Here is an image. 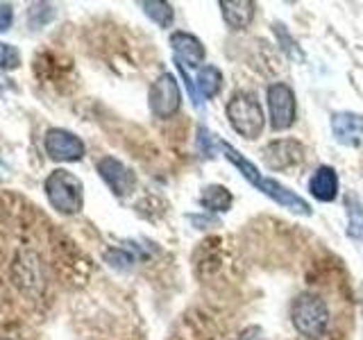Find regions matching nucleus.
<instances>
[{
	"label": "nucleus",
	"mask_w": 363,
	"mask_h": 340,
	"mask_svg": "<svg viewBox=\"0 0 363 340\" xmlns=\"http://www.w3.org/2000/svg\"><path fill=\"white\" fill-rule=\"evenodd\" d=\"M18 64H21L18 50L11 43L0 41V68L3 71H14V68H18Z\"/></svg>",
	"instance_id": "6ab92c4d"
},
{
	"label": "nucleus",
	"mask_w": 363,
	"mask_h": 340,
	"mask_svg": "<svg viewBox=\"0 0 363 340\" xmlns=\"http://www.w3.org/2000/svg\"><path fill=\"white\" fill-rule=\"evenodd\" d=\"M14 281L16 286L28 295V298H37L43 290V270L41 261L34 252H21L14 264Z\"/></svg>",
	"instance_id": "9d476101"
},
{
	"label": "nucleus",
	"mask_w": 363,
	"mask_h": 340,
	"mask_svg": "<svg viewBox=\"0 0 363 340\" xmlns=\"http://www.w3.org/2000/svg\"><path fill=\"white\" fill-rule=\"evenodd\" d=\"M11 21H14V9H11V5L3 3L0 5V32H7L11 28Z\"/></svg>",
	"instance_id": "5701e85b"
},
{
	"label": "nucleus",
	"mask_w": 363,
	"mask_h": 340,
	"mask_svg": "<svg viewBox=\"0 0 363 340\" xmlns=\"http://www.w3.org/2000/svg\"><path fill=\"white\" fill-rule=\"evenodd\" d=\"M291 322L295 332L306 340H320L329 327V309L325 300L313 293H300L291 304Z\"/></svg>",
	"instance_id": "7ed1b4c3"
},
{
	"label": "nucleus",
	"mask_w": 363,
	"mask_h": 340,
	"mask_svg": "<svg viewBox=\"0 0 363 340\" xmlns=\"http://www.w3.org/2000/svg\"><path fill=\"white\" fill-rule=\"evenodd\" d=\"M0 340H9V338H3V336H0Z\"/></svg>",
	"instance_id": "b1692460"
},
{
	"label": "nucleus",
	"mask_w": 363,
	"mask_h": 340,
	"mask_svg": "<svg viewBox=\"0 0 363 340\" xmlns=\"http://www.w3.org/2000/svg\"><path fill=\"white\" fill-rule=\"evenodd\" d=\"M43 147H45V154L50 159H55V162H64V164L79 162L86 152L82 139L75 136L73 132L62 130V128H52L45 132Z\"/></svg>",
	"instance_id": "0eeeda50"
},
{
	"label": "nucleus",
	"mask_w": 363,
	"mask_h": 340,
	"mask_svg": "<svg viewBox=\"0 0 363 340\" xmlns=\"http://www.w3.org/2000/svg\"><path fill=\"white\" fill-rule=\"evenodd\" d=\"M0 164H3V159H0Z\"/></svg>",
	"instance_id": "393cba45"
},
{
	"label": "nucleus",
	"mask_w": 363,
	"mask_h": 340,
	"mask_svg": "<svg viewBox=\"0 0 363 340\" xmlns=\"http://www.w3.org/2000/svg\"><path fill=\"white\" fill-rule=\"evenodd\" d=\"M304 145L300 141L293 139H277L270 141L264 152H261V159L270 170H291L295 166H300L304 162Z\"/></svg>",
	"instance_id": "6e6552de"
},
{
	"label": "nucleus",
	"mask_w": 363,
	"mask_h": 340,
	"mask_svg": "<svg viewBox=\"0 0 363 340\" xmlns=\"http://www.w3.org/2000/svg\"><path fill=\"white\" fill-rule=\"evenodd\" d=\"M211 134H209V130L207 128H198V147H200V152H204L207 157H211L213 154V147H211Z\"/></svg>",
	"instance_id": "412c9836"
},
{
	"label": "nucleus",
	"mask_w": 363,
	"mask_h": 340,
	"mask_svg": "<svg viewBox=\"0 0 363 340\" xmlns=\"http://www.w3.org/2000/svg\"><path fill=\"white\" fill-rule=\"evenodd\" d=\"M147 105L157 118H173L182 107V91L173 73L159 75L150 91H147Z\"/></svg>",
	"instance_id": "423d86ee"
},
{
	"label": "nucleus",
	"mask_w": 363,
	"mask_h": 340,
	"mask_svg": "<svg viewBox=\"0 0 363 340\" xmlns=\"http://www.w3.org/2000/svg\"><path fill=\"white\" fill-rule=\"evenodd\" d=\"M218 7L230 30H245L257 14V5L252 0H220Z\"/></svg>",
	"instance_id": "ddd939ff"
},
{
	"label": "nucleus",
	"mask_w": 363,
	"mask_h": 340,
	"mask_svg": "<svg viewBox=\"0 0 363 340\" xmlns=\"http://www.w3.org/2000/svg\"><path fill=\"white\" fill-rule=\"evenodd\" d=\"M52 16H55V9H52V5H48V3L32 5V7H30V14H28L30 26H32L34 30L41 28V26H45V23H48Z\"/></svg>",
	"instance_id": "a211bd4d"
},
{
	"label": "nucleus",
	"mask_w": 363,
	"mask_h": 340,
	"mask_svg": "<svg viewBox=\"0 0 363 340\" xmlns=\"http://www.w3.org/2000/svg\"><path fill=\"white\" fill-rule=\"evenodd\" d=\"M218 147H220V152L225 154V159L230 162L238 173H241L250 184H252L257 191H261L264 196H268L272 202H277L279 207L284 209H289L293 213H298V215H311V204L306 202L304 198H300L298 193L286 188L284 184H279L277 179H272V177H266V175H261L259 173V168L250 162V159H245L241 152L236 150V147H232L227 141H218Z\"/></svg>",
	"instance_id": "f257e3e1"
},
{
	"label": "nucleus",
	"mask_w": 363,
	"mask_h": 340,
	"mask_svg": "<svg viewBox=\"0 0 363 340\" xmlns=\"http://www.w3.org/2000/svg\"><path fill=\"white\" fill-rule=\"evenodd\" d=\"M236 340H270L268 336H266V332L261 327H257V324H250V327H245L241 334H238V338Z\"/></svg>",
	"instance_id": "4be33fe9"
},
{
	"label": "nucleus",
	"mask_w": 363,
	"mask_h": 340,
	"mask_svg": "<svg viewBox=\"0 0 363 340\" xmlns=\"http://www.w3.org/2000/svg\"><path fill=\"white\" fill-rule=\"evenodd\" d=\"M170 48H173L175 62L186 68H200L204 64V45L191 32H173L170 34Z\"/></svg>",
	"instance_id": "f8f14e48"
},
{
	"label": "nucleus",
	"mask_w": 363,
	"mask_h": 340,
	"mask_svg": "<svg viewBox=\"0 0 363 340\" xmlns=\"http://www.w3.org/2000/svg\"><path fill=\"white\" fill-rule=\"evenodd\" d=\"M200 204L211 213H225L232 209L234 196L230 193V188L223 184H209L200 193Z\"/></svg>",
	"instance_id": "2eb2a0df"
},
{
	"label": "nucleus",
	"mask_w": 363,
	"mask_h": 340,
	"mask_svg": "<svg viewBox=\"0 0 363 340\" xmlns=\"http://www.w3.org/2000/svg\"><path fill=\"white\" fill-rule=\"evenodd\" d=\"M225 113H227V120L232 125V130L247 141L259 139V134L264 132V125H266L264 109H261L259 100L252 94H247V91H236V94L227 100Z\"/></svg>",
	"instance_id": "20e7f679"
},
{
	"label": "nucleus",
	"mask_w": 363,
	"mask_h": 340,
	"mask_svg": "<svg viewBox=\"0 0 363 340\" xmlns=\"http://www.w3.org/2000/svg\"><path fill=\"white\" fill-rule=\"evenodd\" d=\"M105 259L113 268H130L134 264V259L128 252H123V249H109V252L105 254Z\"/></svg>",
	"instance_id": "aec40b11"
},
{
	"label": "nucleus",
	"mask_w": 363,
	"mask_h": 340,
	"mask_svg": "<svg viewBox=\"0 0 363 340\" xmlns=\"http://www.w3.org/2000/svg\"><path fill=\"white\" fill-rule=\"evenodd\" d=\"M145 16L155 21L159 28H170L173 26V18H175V11L173 5L162 3V0H147V3H141Z\"/></svg>",
	"instance_id": "f3484780"
},
{
	"label": "nucleus",
	"mask_w": 363,
	"mask_h": 340,
	"mask_svg": "<svg viewBox=\"0 0 363 340\" xmlns=\"http://www.w3.org/2000/svg\"><path fill=\"white\" fill-rule=\"evenodd\" d=\"M332 134L340 145L359 147L363 145V116L357 111L332 113Z\"/></svg>",
	"instance_id": "9b49d317"
},
{
	"label": "nucleus",
	"mask_w": 363,
	"mask_h": 340,
	"mask_svg": "<svg viewBox=\"0 0 363 340\" xmlns=\"http://www.w3.org/2000/svg\"><path fill=\"white\" fill-rule=\"evenodd\" d=\"M96 168H98V175L102 177V181H105L116 198H125L134 191L136 175L132 173V168H128L123 162H118V159L102 157Z\"/></svg>",
	"instance_id": "1a4fd4ad"
},
{
	"label": "nucleus",
	"mask_w": 363,
	"mask_h": 340,
	"mask_svg": "<svg viewBox=\"0 0 363 340\" xmlns=\"http://www.w3.org/2000/svg\"><path fill=\"white\" fill-rule=\"evenodd\" d=\"M45 198L50 207L64 215H75L84 207V184L82 179L68 173L64 168H57L43 181Z\"/></svg>",
	"instance_id": "f03ea898"
},
{
	"label": "nucleus",
	"mask_w": 363,
	"mask_h": 340,
	"mask_svg": "<svg viewBox=\"0 0 363 340\" xmlns=\"http://www.w3.org/2000/svg\"><path fill=\"white\" fill-rule=\"evenodd\" d=\"M338 175L332 166H320L309 179V193L318 202H334L338 198Z\"/></svg>",
	"instance_id": "4468645a"
},
{
	"label": "nucleus",
	"mask_w": 363,
	"mask_h": 340,
	"mask_svg": "<svg viewBox=\"0 0 363 340\" xmlns=\"http://www.w3.org/2000/svg\"><path fill=\"white\" fill-rule=\"evenodd\" d=\"M198 89H200V94L202 98H216L220 94V89H223V73H220V68H216V66H204L198 71Z\"/></svg>",
	"instance_id": "dca6fc26"
},
{
	"label": "nucleus",
	"mask_w": 363,
	"mask_h": 340,
	"mask_svg": "<svg viewBox=\"0 0 363 340\" xmlns=\"http://www.w3.org/2000/svg\"><path fill=\"white\" fill-rule=\"evenodd\" d=\"M268 113H270V128L275 132H284L293 128L295 116H298V102H295V91L284 84L275 82L266 91Z\"/></svg>",
	"instance_id": "39448f33"
}]
</instances>
